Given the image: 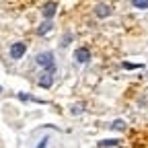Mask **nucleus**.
<instances>
[{
  "label": "nucleus",
  "instance_id": "obj_1",
  "mask_svg": "<svg viewBox=\"0 0 148 148\" xmlns=\"http://www.w3.org/2000/svg\"><path fill=\"white\" fill-rule=\"evenodd\" d=\"M37 64L39 66H43L49 74H53L56 72V64H53V53L51 51H41L39 56H37Z\"/></svg>",
  "mask_w": 148,
  "mask_h": 148
},
{
  "label": "nucleus",
  "instance_id": "obj_8",
  "mask_svg": "<svg viewBox=\"0 0 148 148\" xmlns=\"http://www.w3.org/2000/svg\"><path fill=\"white\" fill-rule=\"evenodd\" d=\"M51 27H53V25H51L49 21H45L39 29H37V35H45V33H49V31H51Z\"/></svg>",
  "mask_w": 148,
  "mask_h": 148
},
{
  "label": "nucleus",
  "instance_id": "obj_4",
  "mask_svg": "<svg viewBox=\"0 0 148 148\" xmlns=\"http://www.w3.org/2000/svg\"><path fill=\"white\" fill-rule=\"evenodd\" d=\"M41 12H43L45 18H51V16L56 14V2H45L43 8H41Z\"/></svg>",
  "mask_w": 148,
  "mask_h": 148
},
{
  "label": "nucleus",
  "instance_id": "obj_14",
  "mask_svg": "<svg viewBox=\"0 0 148 148\" xmlns=\"http://www.w3.org/2000/svg\"><path fill=\"white\" fill-rule=\"evenodd\" d=\"M0 92H2V88H0Z\"/></svg>",
  "mask_w": 148,
  "mask_h": 148
},
{
  "label": "nucleus",
  "instance_id": "obj_5",
  "mask_svg": "<svg viewBox=\"0 0 148 148\" xmlns=\"http://www.w3.org/2000/svg\"><path fill=\"white\" fill-rule=\"evenodd\" d=\"M95 14H97L99 18H107V16L111 14V8H109L107 4H99V6L95 8Z\"/></svg>",
  "mask_w": 148,
  "mask_h": 148
},
{
  "label": "nucleus",
  "instance_id": "obj_7",
  "mask_svg": "<svg viewBox=\"0 0 148 148\" xmlns=\"http://www.w3.org/2000/svg\"><path fill=\"white\" fill-rule=\"evenodd\" d=\"M119 142L117 140H101L99 144H97V148H113V146H117Z\"/></svg>",
  "mask_w": 148,
  "mask_h": 148
},
{
  "label": "nucleus",
  "instance_id": "obj_12",
  "mask_svg": "<svg viewBox=\"0 0 148 148\" xmlns=\"http://www.w3.org/2000/svg\"><path fill=\"white\" fill-rule=\"evenodd\" d=\"M70 39H72V35H70V33H68V35H66V37H64V41H62V45H64V47H66V45H68V43H70Z\"/></svg>",
  "mask_w": 148,
  "mask_h": 148
},
{
  "label": "nucleus",
  "instance_id": "obj_13",
  "mask_svg": "<svg viewBox=\"0 0 148 148\" xmlns=\"http://www.w3.org/2000/svg\"><path fill=\"white\" fill-rule=\"evenodd\" d=\"M45 146H47V140H41V144L37 146V148H45Z\"/></svg>",
  "mask_w": 148,
  "mask_h": 148
},
{
  "label": "nucleus",
  "instance_id": "obj_6",
  "mask_svg": "<svg viewBox=\"0 0 148 148\" xmlns=\"http://www.w3.org/2000/svg\"><path fill=\"white\" fill-rule=\"evenodd\" d=\"M51 82H53V76H51L49 72H45L43 76L39 78V86H43V88H49V86H51Z\"/></svg>",
  "mask_w": 148,
  "mask_h": 148
},
{
  "label": "nucleus",
  "instance_id": "obj_10",
  "mask_svg": "<svg viewBox=\"0 0 148 148\" xmlns=\"http://www.w3.org/2000/svg\"><path fill=\"white\" fill-rule=\"evenodd\" d=\"M111 127H113V130H119V132H121V130H125V121H123V119H115L113 123H111Z\"/></svg>",
  "mask_w": 148,
  "mask_h": 148
},
{
  "label": "nucleus",
  "instance_id": "obj_9",
  "mask_svg": "<svg viewBox=\"0 0 148 148\" xmlns=\"http://www.w3.org/2000/svg\"><path fill=\"white\" fill-rule=\"evenodd\" d=\"M134 8H140V10H146L148 8V0H132Z\"/></svg>",
  "mask_w": 148,
  "mask_h": 148
},
{
  "label": "nucleus",
  "instance_id": "obj_3",
  "mask_svg": "<svg viewBox=\"0 0 148 148\" xmlns=\"http://www.w3.org/2000/svg\"><path fill=\"white\" fill-rule=\"evenodd\" d=\"M88 58H90V51L86 47H78L76 51H74V60H76L78 64H86Z\"/></svg>",
  "mask_w": 148,
  "mask_h": 148
},
{
  "label": "nucleus",
  "instance_id": "obj_2",
  "mask_svg": "<svg viewBox=\"0 0 148 148\" xmlns=\"http://www.w3.org/2000/svg\"><path fill=\"white\" fill-rule=\"evenodd\" d=\"M25 51H27V45L23 41H16V43L10 45V58L12 60H21L23 56H25Z\"/></svg>",
  "mask_w": 148,
  "mask_h": 148
},
{
  "label": "nucleus",
  "instance_id": "obj_11",
  "mask_svg": "<svg viewBox=\"0 0 148 148\" xmlns=\"http://www.w3.org/2000/svg\"><path fill=\"white\" fill-rule=\"evenodd\" d=\"M121 66H123L125 70H134V68H140V64H130V62H123Z\"/></svg>",
  "mask_w": 148,
  "mask_h": 148
}]
</instances>
